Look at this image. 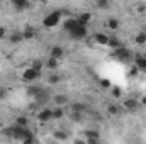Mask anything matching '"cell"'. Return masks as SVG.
Returning <instances> with one entry per match:
<instances>
[{
  "label": "cell",
  "mask_w": 146,
  "mask_h": 144,
  "mask_svg": "<svg viewBox=\"0 0 146 144\" xmlns=\"http://www.w3.org/2000/svg\"><path fill=\"white\" fill-rule=\"evenodd\" d=\"M109 37L107 34H104V32H97V34H94V41H95V44H99V46H107L109 44Z\"/></svg>",
  "instance_id": "obj_9"
},
{
  "label": "cell",
  "mask_w": 146,
  "mask_h": 144,
  "mask_svg": "<svg viewBox=\"0 0 146 144\" xmlns=\"http://www.w3.org/2000/svg\"><path fill=\"white\" fill-rule=\"evenodd\" d=\"M39 75H41V71L34 70L33 66H29V68H26V70L22 71L21 78H22L24 81H27V83H33V81H36L37 78H39Z\"/></svg>",
  "instance_id": "obj_4"
},
{
  "label": "cell",
  "mask_w": 146,
  "mask_h": 144,
  "mask_svg": "<svg viewBox=\"0 0 146 144\" xmlns=\"http://www.w3.org/2000/svg\"><path fill=\"white\" fill-rule=\"evenodd\" d=\"M119 112H121L119 105H115V104H109V105H107V114H109L110 117H117Z\"/></svg>",
  "instance_id": "obj_16"
},
{
  "label": "cell",
  "mask_w": 146,
  "mask_h": 144,
  "mask_svg": "<svg viewBox=\"0 0 146 144\" xmlns=\"http://www.w3.org/2000/svg\"><path fill=\"white\" fill-rule=\"evenodd\" d=\"M60 81H61V76H58L56 73H53V75L48 76V83H49V85H56V83H60Z\"/></svg>",
  "instance_id": "obj_23"
},
{
  "label": "cell",
  "mask_w": 146,
  "mask_h": 144,
  "mask_svg": "<svg viewBox=\"0 0 146 144\" xmlns=\"http://www.w3.org/2000/svg\"><path fill=\"white\" fill-rule=\"evenodd\" d=\"M49 56H51V58H56V59H63L65 49H63L61 46H53V48L49 49Z\"/></svg>",
  "instance_id": "obj_10"
},
{
  "label": "cell",
  "mask_w": 146,
  "mask_h": 144,
  "mask_svg": "<svg viewBox=\"0 0 146 144\" xmlns=\"http://www.w3.org/2000/svg\"><path fill=\"white\" fill-rule=\"evenodd\" d=\"M72 110H76V112H83V110H85V105H82V104H72Z\"/></svg>",
  "instance_id": "obj_32"
},
{
  "label": "cell",
  "mask_w": 146,
  "mask_h": 144,
  "mask_svg": "<svg viewBox=\"0 0 146 144\" xmlns=\"http://www.w3.org/2000/svg\"><path fill=\"white\" fill-rule=\"evenodd\" d=\"M134 66H136L138 70L146 71V58H136V59H134Z\"/></svg>",
  "instance_id": "obj_20"
},
{
  "label": "cell",
  "mask_w": 146,
  "mask_h": 144,
  "mask_svg": "<svg viewBox=\"0 0 146 144\" xmlns=\"http://www.w3.org/2000/svg\"><path fill=\"white\" fill-rule=\"evenodd\" d=\"M145 12H146V5H145V3L136 5V14H145Z\"/></svg>",
  "instance_id": "obj_33"
},
{
  "label": "cell",
  "mask_w": 146,
  "mask_h": 144,
  "mask_svg": "<svg viewBox=\"0 0 146 144\" xmlns=\"http://www.w3.org/2000/svg\"><path fill=\"white\" fill-rule=\"evenodd\" d=\"M99 83H100V87H102V88H106V90L112 88V85H110V81H109V80H100Z\"/></svg>",
  "instance_id": "obj_31"
},
{
  "label": "cell",
  "mask_w": 146,
  "mask_h": 144,
  "mask_svg": "<svg viewBox=\"0 0 146 144\" xmlns=\"http://www.w3.org/2000/svg\"><path fill=\"white\" fill-rule=\"evenodd\" d=\"M10 3L14 5L15 10H26L27 7H31V2L29 0H10Z\"/></svg>",
  "instance_id": "obj_11"
},
{
  "label": "cell",
  "mask_w": 146,
  "mask_h": 144,
  "mask_svg": "<svg viewBox=\"0 0 146 144\" xmlns=\"http://www.w3.org/2000/svg\"><path fill=\"white\" fill-rule=\"evenodd\" d=\"M15 126L27 127V119H26V117H17V119H15Z\"/></svg>",
  "instance_id": "obj_27"
},
{
  "label": "cell",
  "mask_w": 146,
  "mask_h": 144,
  "mask_svg": "<svg viewBox=\"0 0 146 144\" xmlns=\"http://www.w3.org/2000/svg\"><path fill=\"white\" fill-rule=\"evenodd\" d=\"M99 132L97 131H85V143H97Z\"/></svg>",
  "instance_id": "obj_13"
},
{
  "label": "cell",
  "mask_w": 146,
  "mask_h": 144,
  "mask_svg": "<svg viewBox=\"0 0 146 144\" xmlns=\"http://www.w3.org/2000/svg\"><path fill=\"white\" fill-rule=\"evenodd\" d=\"M53 119V108H42L37 114V120L39 122H49Z\"/></svg>",
  "instance_id": "obj_6"
},
{
  "label": "cell",
  "mask_w": 146,
  "mask_h": 144,
  "mask_svg": "<svg viewBox=\"0 0 146 144\" xmlns=\"http://www.w3.org/2000/svg\"><path fill=\"white\" fill-rule=\"evenodd\" d=\"M76 24H78V20H76V19H66V20L63 22V29H65L66 32H70Z\"/></svg>",
  "instance_id": "obj_15"
},
{
  "label": "cell",
  "mask_w": 146,
  "mask_h": 144,
  "mask_svg": "<svg viewBox=\"0 0 146 144\" xmlns=\"http://www.w3.org/2000/svg\"><path fill=\"white\" fill-rule=\"evenodd\" d=\"M60 22H61V10H53V12L46 14V15H44V19H42V26H44V27H48V29L56 27Z\"/></svg>",
  "instance_id": "obj_1"
},
{
  "label": "cell",
  "mask_w": 146,
  "mask_h": 144,
  "mask_svg": "<svg viewBox=\"0 0 146 144\" xmlns=\"http://www.w3.org/2000/svg\"><path fill=\"white\" fill-rule=\"evenodd\" d=\"M95 5L99 9H107L109 7V0H95Z\"/></svg>",
  "instance_id": "obj_28"
},
{
  "label": "cell",
  "mask_w": 146,
  "mask_h": 144,
  "mask_svg": "<svg viewBox=\"0 0 146 144\" xmlns=\"http://www.w3.org/2000/svg\"><path fill=\"white\" fill-rule=\"evenodd\" d=\"M34 100H36L37 105H42V104H46V102L49 100V95H48V92H46V90H42V88H41L36 95H34Z\"/></svg>",
  "instance_id": "obj_8"
},
{
  "label": "cell",
  "mask_w": 146,
  "mask_h": 144,
  "mask_svg": "<svg viewBox=\"0 0 146 144\" xmlns=\"http://www.w3.org/2000/svg\"><path fill=\"white\" fill-rule=\"evenodd\" d=\"M7 97V88L5 87H0V100H3Z\"/></svg>",
  "instance_id": "obj_36"
},
{
  "label": "cell",
  "mask_w": 146,
  "mask_h": 144,
  "mask_svg": "<svg viewBox=\"0 0 146 144\" xmlns=\"http://www.w3.org/2000/svg\"><path fill=\"white\" fill-rule=\"evenodd\" d=\"M5 37H7V29H5L3 26H0V41L5 39Z\"/></svg>",
  "instance_id": "obj_35"
},
{
  "label": "cell",
  "mask_w": 146,
  "mask_h": 144,
  "mask_svg": "<svg viewBox=\"0 0 146 144\" xmlns=\"http://www.w3.org/2000/svg\"><path fill=\"white\" fill-rule=\"evenodd\" d=\"M9 37V41L12 42V44H17V42H21V41H24V37H22V32H12Z\"/></svg>",
  "instance_id": "obj_18"
},
{
  "label": "cell",
  "mask_w": 146,
  "mask_h": 144,
  "mask_svg": "<svg viewBox=\"0 0 146 144\" xmlns=\"http://www.w3.org/2000/svg\"><path fill=\"white\" fill-rule=\"evenodd\" d=\"M139 100H136V98H127V100H124V104H122V107L124 110H127V112H134V110H138L139 108Z\"/></svg>",
  "instance_id": "obj_5"
},
{
  "label": "cell",
  "mask_w": 146,
  "mask_h": 144,
  "mask_svg": "<svg viewBox=\"0 0 146 144\" xmlns=\"http://www.w3.org/2000/svg\"><path fill=\"white\" fill-rule=\"evenodd\" d=\"M121 46V42H119V39L114 36L109 37V44H107V48H112V49H115V48H119Z\"/></svg>",
  "instance_id": "obj_24"
},
{
  "label": "cell",
  "mask_w": 146,
  "mask_h": 144,
  "mask_svg": "<svg viewBox=\"0 0 146 144\" xmlns=\"http://www.w3.org/2000/svg\"><path fill=\"white\" fill-rule=\"evenodd\" d=\"M39 90H41L39 87H29V88H27V95H31V97H34V95H36V93L39 92Z\"/></svg>",
  "instance_id": "obj_30"
},
{
  "label": "cell",
  "mask_w": 146,
  "mask_h": 144,
  "mask_svg": "<svg viewBox=\"0 0 146 144\" xmlns=\"http://www.w3.org/2000/svg\"><path fill=\"white\" fill-rule=\"evenodd\" d=\"M72 120H75V122H80V120H82V112L72 110Z\"/></svg>",
  "instance_id": "obj_29"
},
{
  "label": "cell",
  "mask_w": 146,
  "mask_h": 144,
  "mask_svg": "<svg viewBox=\"0 0 146 144\" xmlns=\"http://www.w3.org/2000/svg\"><path fill=\"white\" fill-rule=\"evenodd\" d=\"M139 104H141V105H145V107H146V95H145V97H141V100H139Z\"/></svg>",
  "instance_id": "obj_37"
},
{
  "label": "cell",
  "mask_w": 146,
  "mask_h": 144,
  "mask_svg": "<svg viewBox=\"0 0 146 144\" xmlns=\"http://www.w3.org/2000/svg\"><path fill=\"white\" fill-rule=\"evenodd\" d=\"M112 56H114V59H117V61H121V63H129V59H131V53H129L126 48H122V46L115 48V49L112 51Z\"/></svg>",
  "instance_id": "obj_3"
},
{
  "label": "cell",
  "mask_w": 146,
  "mask_h": 144,
  "mask_svg": "<svg viewBox=\"0 0 146 144\" xmlns=\"http://www.w3.org/2000/svg\"><path fill=\"white\" fill-rule=\"evenodd\" d=\"M110 93H112L114 98H119V97H121V90H119V88H110Z\"/></svg>",
  "instance_id": "obj_34"
},
{
  "label": "cell",
  "mask_w": 146,
  "mask_h": 144,
  "mask_svg": "<svg viewBox=\"0 0 146 144\" xmlns=\"http://www.w3.org/2000/svg\"><path fill=\"white\" fill-rule=\"evenodd\" d=\"M134 42H136L138 46H145L146 44V32H138V34L134 36Z\"/></svg>",
  "instance_id": "obj_19"
},
{
  "label": "cell",
  "mask_w": 146,
  "mask_h": 144,
  "mask_svg": "<svg viewBox=\"0 0 146 144\" xmlns=\"http://www.w3.org/2000/svg\"><path fill=\"white\" fill-rule=\"evenodd\" d=\"M54 139H58V141H66V139H68V134H66L65 131H56V132H54Z\"/></svg>",
  "instance_id": "obj_25"
},
{
  "label": "cell",
  "mask_w": 146,
  "mask_h": 144,
  "mask_svg": "<svg viewBox=\"0 0 146 144\" xmlns=\"http://www.w3.org/2000/svg\"><path fill=\"white\" fill-rule=\"evenodd\" d=\"M31 66H33L34 70H37V71H42V70H44V61H41V59H34Z\"/></svg>",
  "instance_id": "obj_26"
},
{
  "label": "cell",
  "mask_w": 146,
  "mask_h": 144,
  "mask_svg": "<svg viewBox=\"0 0 146 144\" xmlns=\"http://www.w3.org/2000/svg\"><path fill=\"white\" fill-rule=\"evenodd\" d=\"M53 100H54L56 105H65V104H68V97H66V95H56Z\"/></svg>",
  "instance_id": "obj_22"
},
{
  "label": "cell",
  "mask_w": 146,
  "mask_h": 144,
  "mask_svg": "<svg viewBox=\"0 0 146 144\" xmlns=\"http://www.w3.org/2000/svg\"><path fill=\"white\" fill-rule=\"evenodd\" d=\"M68 34H70V37L75 39V41H82V39H85V37H87L88 29H87V26H83V24H80V22H78V24L73 27Z\"/></svg>",
  "instance_id": "obj_2"
},
{
  "label": "cell",
  "mask_w": 146,
  "mask_h": 144,
  "mask_svg": "<svg viewBox=\"0 0 146 144\" xmlns=\"http://www.w3.org/2000/svg\"><path fill=\"white\" fill-rule=\"evenodd\" d=\"M119 26H121V24H119V20H117V19H114V17H110L109 20H107V27H109L110 31H117V29H119Z\"/></svg>",
  "instance_id": "obj_21"
},
{
  "label": "cell",
  "mask_w": 146,
  "mask_h": 144,
  "mask_svg": "<svg viewBox=\"0 0 146 144\" xmlns=\"http://www.w3.org/2000/svg\"><path fill=\"white\" fill-rule=\"evenodd\" d=\"M76 20H78L80 24H83V26H88V22L92 20V14H90V12H83V14H80V15L76 17Z\"/></svg>",
  "instance_id": "obj_14"
},
{
  "label": "cell",
  "mask_w": 146,
  "mask_h": 144,
  "mask_svg": "<svg viewBox=\"0 0 146 144\" xmlns=\"http://www.w3.org/2000/svg\"><path fill=\"white\" fill-rule=\"evenodd\" d=\"M21 32H22V37L27 39V41H29V39H34V37L37 36V31L34 27H31V26H27V27H26L24 31H21Z\"/></svg>",
  "instance_id": "obj_12"
},
{
  "label": "cell",
  "mask_w": 146,
  "mask_h": 144,
  "mask_svg": "<svg viewBox=\"0 0 146 144\" xmlns=\"http://www.w3.org/2000/svg\"><path fill=\"white\" fill-rule=\"evenodd\" d=\"M44 68L46 70H49V71H56L58 68H60V59H56V58H48L46 61H44Z\"/></svg>",
  "instance_id": "obj_7"
},
{
  "label": "cell",
  "mask_w": 146,
  "mask_h": 144,
  "mask_svg": "<svg viewBox=\"0 0 146 144\" xmlns=\"http://www.w3.org/2000/svg\"><path fill=\"white\" fill-rule=\"evenodd\" d=\"M63 117H65V110L61 108V105H56V108H53V119L60 120V119H63Z\"/></svg>",
  "instance_id": "obj_17"
}]
</instances>
